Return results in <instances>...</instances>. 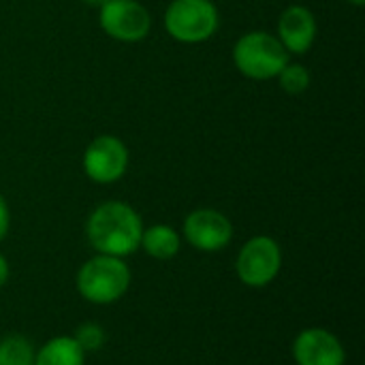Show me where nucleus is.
I'll use <instances>...</instances> for the list:
<instances>
[{
  "label": "nucleus",
  "mask_w": 365,
  "mask_h": 365,
  "mask_svg": "<svg viewBox=\"0 0 365 365\" xmlns=\"http://www.w3.org/2000/svg\"><path fill=\"white\" fill-rule=\"evenodd\" d=\"M141 233L143 220L139 212L124 201H105L86 220L88 244L98 255L126 259L139 250Z\"/></svg>",
  "instance_id": "obj_1"
},
{
  "label": "nucleus",
  "mask_w": 365,
  "mask_h": 365,
  "mask_svg": "<svg viewBox=\"0 0 365 365\" xmlns=\"http://www.w3.org/2000/svg\"><path fill=\"white\" fill-rule=\"evenodd\" d=\"M133 282L130 267L124 259L109 255H94L83 261L75 274L77 293L92 306H111L120 302Z\"/></svg>",
  "instance_id": "obj_2"
},
{
  "label": "nucleus",
  "mask_w": 365,
  "mask_h": 365,
  "mask_svg": "<svg viewBox=\"0 0 365 365\" xmlns=\"http://www.w3.org/2000/svg\"><path fill=\"white\" fill-rule=\"evenodd\" d=\"M233 62L248 79H274L289 64V51L276 34L252 30L237 38L233 47Z\"/></svg>",
  "instance_id": "obj_3"
},
{
  "label": "nucleus",
  "mask_w": 365,
  "mask_h": 365,
  "mask_svg": "<svg viewBox=\"0 0 365 365\" xmlns=\"http://www.w3.org/2000/svg\"><path fill=\"white\" fill-rule=\"evenodd\" d=\"M218 26L220 15L212 0H173L165 11V28L169 36L186 45L212 38Z\"/></svg>",
  "instance_id": "obj_4"
},
{
  "label": "nucleus",
  "mask_w": 365,
  "mask_h": 365,
  "mask_svg": "<svg viewBox=\"0 0 365 365\" xmlns=\"http://www.w3.org/2000/svg\"><path fill=\"white\" fill-rule=\"evenodd\" d=\"M282 269V248L269 235H255L242 244L235 257L237 280L248 289L269 287Z\"/></svg>",
  "instance_id": "obj_5"
},
{
  "label": "nucleus",
  "mask_w": 365,
  "mask_h": 365,
  "mask_svg": "<svg viewBox=\"0 0 365 365\" xmlns=\"http://www.w3.org/2000/svg\"><path fill=\"white\" fill-rule=\"evenodd\" d=\"M101 28L115 41L137 43L150 34V11L137 0H105L98 13Z\"/></svg>",
  "instance_id": "obj_6"
},
{
  "label": "nucleus",
  "mask_w": 365,
  "mask_h": 365,
  "mask_svg": "<svg viewBox=\"0 0 365 365\" xmlns=\"http://www.w3.org/2000/svg\"><path fill=\"white\" fill-rule=\"evenodd\" d=\"M184 240L199 252H220L233 240V222L218 210H192L182 225Z\"/></svg>",
  "instance_id": "obj_7"
},
{
  "label": "nucleus",
  "mask_w": 365,
  "mask_h": 365,
  "mask_svg": "<svg viewBox=\"0 0 365 365\" xmlns=\"http://www.w3.org/2000/svg\"><path fill=\"white\" fill-rule=\"evenodd\" d=\"M128 169V148L113 135H101L83 152V171L96 184H113Z\"/></svg>",
  "instance_id": "obj_8"
},
{
  "label": "nucleus",
  "mask_w": 365,
  "mask_h": 365,
  "mask_svg": "<svg viewBox=\"0 0 365 365\" xmlns=\"http://www.w3.org/2000/svg\"><path fill=\"white\" fill-rule=\"evenodd\" d=\"M291 355L297 365H346L342 340L325 327L302 329L291 344Z\"/></svg>",
  "instance_id": "obj_9"
},
{
  "label": "nucleus",
  "mask_w": 365,
  "mask_h": 365,
  "mask_svg": "<svg viewBox=\"0 0 365 365\" xmlns=\"http://www.w3.org/2000/svg\"><path fill=\"white\" fill-rule=\"evenodd\" d=\"M317 38V17L308 6L293 4L278 19V41L289 53H306Z\"/></svg>",
  "instance_id": "obj_10"
},
{
  "label": "nucleus",
  "mask_w": 365,
  "mask_h": 365,
  "mask_svg": "<svg viewBox=\"0 0 365 365\" xmlns=\"http://www.w3.org/2000/svg\"><path fill=\"white\" fill-rule=\"evenodd\" d=\"M139 248L156 261H171L182 250V235L171 225L143 227Z\"/></svg>",
  "instance_id": "obj_11"
},
{
  "label": "nucleus",
  "mask_w": 365,
  "mask_h": 365,
  "mask_svg": "<svg viewBox=\"0 0 365 365\" xmlns=\"http://www.w3.org/2000/svg\"><path fill=\"white\" fill-rule=\"evenodd\" d=\"M34 365H86V353L73 336H56L36 349Z\"/></svg>",
  "instance_id": "obj_12"
},
{
  "label": "nucleus",
  "mask_w": 365,
  "mask_h": 365,
  "mask_svg": "<svg viewBox=\"0 0 365 365\" xmlns=\"http://www.w3.org/2000/svg\"><path fill=\"white\" fill-rule=\"evenodd\" d=\"M34 344L21 334H6L0 340V365H34Z\"/></svg>",
  "instance_id": "obj_13"
},
{
  "label": "nucleus",
  "mask_w": 365,
  "mask_h": 365,
  "mask_svg": "<svg viewBox=\"0 0 365 365\" xmlns=\"http://www.w3.org/2000/svg\"><path fill=\"white\" fill-rule=\"evenodd\" d=\"M73 338H75V342L81 346V351L88 355V353H98V351L105 346V342H107V331H105L98 323L88 321V323H81V325L75 329Z\"/></svg>",
  "instance_id": "obj_14"
},
{
  "label": "nucleus",
  "mask_w": 365,
  "mask_h": 365,
  "mask_svg": "<svg viewBox=\"0 0 365 365\" xmlns=\"http://www.w3.org/2000/svg\"><path fill=\"white\" fill-rule=\"evenodd\" d=\"M280 88L289 94H302L310 86V71L304 64H287L278 75Z\"/></svg>",
  "instance_id": "obj_15"
},
{
  "label": "nucleus",
  "mask_w": 365,
  "mask_h": 365,
  "mask_svg": "<svg viewBox=\"0 0 365 365\" xmlns=\"http://www.w3.org/2000/svg\"><path fill=\"white\" fill-rule=\"evenodd\" d=\"M9 229H11V210H9L6 199L0 192V242L9 235Z\"/></svg>",
  "instance_id": "obj_16"
},
{
  "label": "nucleus",
  "mask_w": 365,
  "mask_h": 365,
  "mask_svg": "<svg viewBox=\"0 0 365 365\" xmlns=\"http://www.w3.org/2000/svg\"><path fill=\"white\" fill-rule=\"evenodd\" d=\"M9 276H11V267H9V261L6 257L0 252V289L9 282Z\"/></svg>",
  "instance_id": "obj_17"
},
{
  "label": "nucleus",
  "mask_w": 365,
  "mask_h": 365,
  "mask_svg": "<svg viewBox=\"0 0 365 365\" xmlns=\"http://www.w3.org/2000/svg\"><path fill=\"white\" fill-rule=\"evenodd\" d=\"M83 2H86V4H94V6H101V4H103L105 0H83Z\"/></svg>",
  "instance_id": "obj_18"
},
{
  "label": "nucleus",
  "mask_w": 365,
  "mask_h": 365,
  "mask_svg": "<svg viewBox=\"0 0 365 365\" xmlns=\"http://www.w3.org/2000/svg\"><path fill=\"white\" fill-rule=\"evenodd\" d=\"M351 4H355V6H364L365 4V0H349Z\"/></svg>",
  "instance_id": "obj_19"
}]
</instances>
